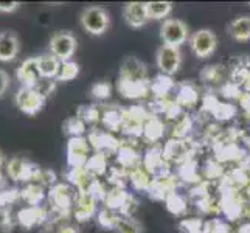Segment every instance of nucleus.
I'll use <instances>...</instances> for the list:
<instances>
[{
	"label": "nucleus",
	"mask_w": 250,
	"mask_h": 233,
	"mask_svg": "<svg viewBox=\"0 0 250 233\" xmlns=\"http://www.w3.org/2000/svg\"><path fill=\"white\" fill-rule=\"evenodd\" d=\"M123 118H125V109L118 107V105H109L107 107L101 109V123L109 132L122 131Z\"/></svg>",
	"instance_id": "19"
},
{
	"label": "nucleus",
	"mask_w": 250,
	"mask_h": 233,
	"mask_svg": "<svg viewBox=\"0 0 250 233\" xmlns=\"http://www.w3.org/2000/svg\"><path fill=\"white\" fill-rule=\"evenodd\" d=\"M165 204H167V210L171 214H174V216H184L188 210V197L177 193V190L167 197Z\"/></svg>",
	"instance_id": "30"
},
{
	"label": "nucleus",
	"mask_w": 250,
	"mask_h": 233,
	"mask_svg": "<svg viewBox=\"0 0 250 233\" xmlns=\"http://www.w3.org/2000/svg\"><path fill=\"white\" fill-rule=\"evenodd\" d=\"M127 191L125 188H112L107 191V196H106V209L112 210V212H120L122 210V207L125 205V201L127 197Z\"/></svg>",
	"instance_id": "32"
},
{
	"label": "nucleus",
	"mask_w": 250,
	"mask_h": 233,
	"mask_svg": "<svg viewBox=\"0 0 250 233\" xmlns=\"http://www.w3.org/2000/svg\"><path fill=\"white\" fill-rule=\"evenodd\" d=\"M218 103H219V100L214 97L213 93H208V95H205V97L202 98V109L211 114V112L214 110V107L218 106Z\"/></svg>",
	"instance_id": "52"
},
{
	"label": "nucleus",
	"mask_w": 250,
	"mask_h": 233,
	"mask_svg": "<svg viewBox=\"0 0 250 233\" xmlns=\"http://www.w3.org/2000/svg\"><path fill=\"white\" fill-rule=\"evenodd\" d=\"M115 230L118 233H142V227L139 222L132 218H123V216H120Z\"/></svg>",
	"instance_id": "45"
},
{
	"label": "nucleus",
	"mask_w": 250,
	"mask_h": 233,
	"mask_svg": "<svg viewBox=\"0 0 250 233\" xmlns=\"http://www.w3.org/2000/svg\"><path fill=\"white\" fill-rule=\"evenodd\" d=\"M236 114H238L236 106H233L231 103H222V101H219L218 106L214 107V110L211 112V115L214 118L221 120V122H227V120L235 118Z\"/></svg>",
	"instance_id": "39"
},
{
	"label": "nucleus",
	"mask_w": 250,
	"mask_h": 233,
	"mask_svg": "<svg viewBox=\"0 0 250 233\" xmlns=\"http://www.w3.org/2000/svg\"><path fill=\"white\" fill-rule=\"evenodd\" d=\"M229 33L235 41H241V42L249 41L250 39V17L241 16L233 19L229 25Z\"/></svg>",
	"instance_id": "27"
},
{
	"label": "nucleus",
	"mask_w": 250,
	"mask_h": 233,
	"mask_svg": "<svg viewBox=\"0 0 250 233\" xmlns=\"http://www.w3.org/2000/svg\"><path fill=\"white\" fill-rule=\"evenodd\" d=\"M85 169H87L90 174L97 179L98 176H103L107 171V159L104 154L95 152L93 155H90V159L85 163Z\"/></svg>",
	"instance_id": "33"
},
{
	"label": "nucleus",
	"mask_w": 250,
	"mask_h": 233,
	"mask_svg": "<svg viewBox=\"0 0 250 233\" xmlns=\"http://www.w3.org/2000/svg\"><path fill=\"white\" fill-rule=\"evenodd\" d=\"M47 97L44 93H41L36 87H22L16 92L14 103L16 107L19 109L22 114L34 117L44 109Z\"/></svg>",
	"instance_id": "3"
},
{
	"label": "nucleus",
	"mask_w": 250,
	"mask_h": 233,
	"mask_svg": "<svg viewBox=\"0 0 250 233\" xmlns=\"http://www.w3.org/2000/svg\"><path fill=\"white\" fill-rule=\"evenodd\" d=\"M10 83H11V78L8 75V72L3 70V68H0V98L6 93L8 87H10Z\"/></svg>",
	"instance_id": "53"
},
{
	"label": "nucleus",
	"mask_w": 250,
	"mask_h": 233,
	"mask_svg": "<svg viewBox=\"0 0 250 233\" xmlns=\"http://www.w3.org/2000/svg\"><path fill=\"white\" fill-rule=\"evenodd\" d=\"M0 180H2V177H0Z\"/></svg>",
	"instance_id": "59"
},
{
	"label": "nucleus",
	"mask_w": 250,
	"mask_h": 233,
	"mask_svg": "<svg viewBox=\"0 0 250 233\" xmlns=\"http://www.w3.org/2000/svg\"><path fill=\"white\" fill-rule=\"evenodd\" d=\"M149 117H151V112L143 106H131V107L125 109L122 132L126 134L127 139L142 137L145 123Z\"/></svg>",
	"instance_id": "4"
},
{
	"label": "nucleus",
	"mask_w": 250,
	"mask_h": 233,
	"mask_svg": "<svg viewBox=\"0 0 250 233\" xmlns=\"http://www.w3.org/2000/svg\"><path fill=\"white\" fill-rule=\"evenodd\" d=\"M21 51L19 36L11 30L0 31V61L11 63L17 58Z\"/></svg>",
	"instance_id": "14"
},
{
	"label": "nucleus",
	"mask_w": 250,
	"mask_h": 233,
	"mask_svg": "<svg viewBox=\"0 0 250 233\" xmlns=\"http://www.w3.org/2000/svg\"><path fill=\"white\" fill-rule=\"evenodd\" d=\"M189 45H191L193 53L197 58H208L210 55H213V51L216 50V45H218L216 34L208 28H202L191 34Z\"/></svg>",
	"instance_id": "8"
},
{
	"label": "nucleus",
	"mask_w": 250,
	"mask_h": 233,
	"mask_svg": "<svg viewBox=\"0 0 250 233\" xmlns=\"http://www.w3.org/2000/svg\"><path fill=\"white\" fill-rule=\"evenodd\" d=\"M97 212V201L89 193H78L75 202V218L76 221H89Z\"/></svg>",
	"instance_id": "21"
},
{
	"label": "nucleus",
	"mask_w": 250,
	"mask_h": 233,
	"mask_svg": "<svg viewBox=\"0 0 250 233\" xmlns=\"http://www.w3.org/2000/svg\"><path fill=\"white\" fill-rule=\"evenodd\" d=\"M224 78V70L221 65H207L201 72V80L204 83H221Z\"/></svg>",
	"instance_id": "43"
},
{
	"label": "nucleus",
	"mask_w": 250,
	"mask_h": 233,
	"mask_svg": "<svg viewBox=\"0 0 250 233\" xmlns=\"http://www.w3.org/2000/svg\"><path fill=\"white\" fill-rule=\"evenodd\" d=\"M137 209H139V201H137V197L134 194L129 193L125 201V205L122 207V210H120V214H122L123 218H132V214L137 212Z\"/></svg>",
	"instance_id": "49"
},
{
	"label": "nucleus",
	"mask_w": 250,
	"mask_h": 233,
	"mask_svg": "<svg viewBox=\"0 0 250 233\" xmlns=\"http://www.w3.org/2000/svg\"><path fill=\"white\" fill-rule=\"evenodd\" d=\"M67 179L78 188L80 193H87L92 182L95 180V177L85 168H70Z\"/></svg>",
	"instance_id": "25"
},
{
	"label": "nucleus",
	"mask_w": 250,
	"mask_h": 233,
	"mask_svg": "<svg viewBox=\"0 0 250 233\" xmlns=\"http://www.w3.org/2000/svg\"><path fill=\"white\" fill-rule=\"evenodd\" d=\"M78 75H80V65L75 61H65L61 64L56 80L61 83H67V81H73Z\"/></svg>",
	"instance_id": "38"
},
{
	"label": "nucleus",
	"mask_w": 250,
	"mask_h": 233,
	"mask_svg": "<svg viewBox=\"0 0 250 233\" xmlns=\"http://www.w3.org/2000/svg\"><path fill=\"white\" fill-rule=\"evenodd\" d=\"M204 174L208 180H214V179H219V177H224V169H222V165L221 162L218 160H208L204 165Z\"/></svg>",
	"instance_id": "47"
},
{
	"label": "nucleus",
	"mask_w": 250,
	"mask_h": 233,
	"mask_svg": "<svg viewBox=\"0 0 250 233\" xmlns=\"http://www.w3.org/2000/svg\"><path fill=\"white\" fill-rule=\"evenodd\" d=\"M204 233H230V226L219 218L204 222Z\"/></svg>",
	"instance_id": "46"
},
{
	"label": "nucleus",
	"mask_w": 250,
	"mask_h": 233,
	"mask_svg": "<svg viewBox=\"0 0 250 233\" xmlns=\"http://www.w3.org/2000/svg\"><path fill=\"white\" fill-rule=\"evenodd\" d=\"M56 233H78V229H75L73 226H62Z\"/></svg>",
	"instance_id": "55"
},
{
	"label": "nucleus",
	"mask_w": 250,
	"mask_h": 233,
	"mask_svg": "<svg viewBox=\"0 0 250 233\" xmlns=\"http://www.w3.org/2000/svg\"><path fill=\"white\" fill-rule=\"evenodd\" d=\"M176 89V83L172 81L169 75H157L151 81V93L154 98H168V93H171Z\"/></svg>",
	"instance_id": "24"
},
{
	"label": "nucleus",
	"mask_w": 250,
	"mask_h": 233,
	"mask_svg": "<svg viewBox=\"0 0 250 233\" xmlns=\"http://www.w3.org/2000/svg\"><path fill=\"white\" fill-rule=\"evenodd\" d=\"M61 61L51 53H44L38 56V65H39V73L42 80H53L58 76L59 68H61Z\"/></svg>",
	"instance_id": "23"
},
{
	"label": "nucleus",
	"mask_w": 250,
	"mask_h": 233,
	"mask_svg": "<svg viewBox=\"0 0 250 233\" xmlns=\"http://www.w3.org/2000/svg\"><path fill=\"white\" fill-rule=\"evenodd\" d=\"M80 23L92 36H101L110 27V16L103 6H87L81 11Z\"/></svg>",
	"instance_id": "2"
},
{
	"label": "nucleus",
	"mask_w": 250,
	"mask_h": 233,
	"mask_svg": "<svg viewBox=\"0 0 250 233\" xmlns=\"http://www.w3.org/2000/svg\"><path fill=\"white\" fill-rule=\"evenodd\" d=\"M123 17L131 28H142L149 22L148 13H146V3L143 2H131L125 5Z\"/></svg>",
	"instance_id": "17"
},
{
	"label": "nucleus",
	"mask_w": 250,
	"mask_h": 233,
	"mask_svg": "<svg viewBox=\"0 0 250 233\" xmlns=\"http://www.w3.org/2000/svg\"><path fill=\"white\" fill-rule=\"evenodd\" d=\"M180 107H193L199 103V92L191 83H182L176 87V100Z\"/></svg>",
	"instance_id": "22"
},
{
	"label": "nucleus",
	"mask_w": 250,
	"mask_h": 233,
	"mask_svg": "<svg viewBox=\"0 0 250 233\" xmlns=\"http://www.w3.org/2000/svg\"><path fill=\"white\" fill-rule=\"evenodd\" d=\"M221 92H222L224 97H227V98H236V100H239L241 95H243L239 85L235 84V83H231V81L224 84L222 87H221Z\"/></svg>",
	"instance_id": "51"
},
{
	"label": "nucleus",
	"mask_w": 250,
	"mask_h": 233,
	"mask_svg": "<svg viewBox=\"0 0 250 233\" xmlns=\"http://www.w3.org/2000/svg\"><path fill=\"white\" fill-rule=\"evenodd\" d=\"M160 38L163 45L180 48L188 39V27L180 19H165L160 27Z\"/></svg>",
	"instance_id": "6"
},
{
	"label": "nucleus",
	"mask_w": 250,
	"mask_h": 233,
	"mask_svg": "<svg viewBox=\"0 0 250 233\" xmlns=\"http://www.w3.org/2000/svg\"><path fill=\"white\" fill-rule=\"evenodd\" d=\"M172 10L171 2H146V13L149 21H162L169 16Z\"/></svg>",
	"instance_id": "31"
},
{
	"label": "nucleus",
	"mask_w": 250,
	"mask_h": 233,
	"mask_svg": "<svg viewBox=\"0 0 250 233\" xmlns=\"http://www.w3.org/2000/svg\"><path fill=\"white\" fill-rule=\"evenodd\" d=\"M41 218H44V212L38 207H30V209H25L19 213V221L27 229H31L33 226L39 224L42 221Z\"/></svg>",
	"instance_id": "36"
},
{
	"label": "nucleus",
	"mask_w": 250,
	"mask_h": 233,
	"mask_svg": "<svg viewBox=\"0 0 250 233\" xmlns=\"http://www.w3.org/2000/svg\"><path fill=\"white\" fill-rule=\"evenodd\" d=\"M62 131L64 134L70 135V139H73V137H83V134L85 132V123L78 117H68L62 123Z\"/></svg>",
	"instance_id": "37"
},
{
	"label": "nucleus",
	"mask_w": 250,
	"mask_h": 233,
	"mask_svg": "<svg viewBox=\"0 0 250 233\" xmlns=\"http://www.w3.org/2000/svg\"><path fill=\"white\" fill-rule=\"evenodd\" d=\"M156 61H157V67L160 68V72L163 75L172 76L179 70L180 64H182V53H180V48L169 47V45L159 47L157 55H156Z\"/></svg>",
	"instance_id": "10"
},
{
	"label": "nucleus",
	"mask_w": 250,
	"mask_h": 233,
	"mask_svg": "<svg viewBox=\"0 0 250 233\" xmlns=\"http://www.w3.org/2000/svg\"><path fill=\"white\" fill-rule=\"evenodd\" d=\"M142 165L148 169V172L152 177H163L171 174L169 162H167V159L163 157V149L157 148V146L149 148L145 152Z\"/></svg>",
	"instance_id": "11"
},
{
	"label": "nucleus",
	"mask_w": 250,
	"mask_h": 233,
	"mask_svg": "<svg viewBox=\"0 0 250 233\" xmlns=\"http://www.w3.org/2000/svg\"><path fill=\"white\" fill-rule=\"evenodd\" d=\"M177 188V177L176 176H163V177H154L151 187L148 190V194L154 201H165L167 197L174 193Z\"/></svg>",
	"instance_id": "16"
},
{
	"label": "nucleus",
	"mask_w": 250,
	"mask_h": 233,
	"mask_svg": "<svg viewBox=\"0 0 250 233\" xmlns=\"http://www.w3.org/2000/svg\"><path fill=\"white\" fill-rule=\"evenodd\" d=\"M76 197H78V194H75L72 188L64 184L55 185L50 191V201L61 212H67L72 205H75Z\"/></svg>",
	"instance_id": "18"
},
{
	"label": "nucleus",
	"mask_w": 250,
	"mask_h": 233,
	"mask_svg": "<svg viewBox=\"0 0 250 233\" xmlns=\"http://www.w3.org/2000/svg\"><path fill=\"white\" fill-rule=\"evenodd\" d=\"M117 89L125 98L129 100H140L148 97L151 93V81L143 61L135 56H127L125 59L122 68H120Z\"/></svg>",
	"instance_id": "1"
},
{
	"label": "nucleus",
	"mask_w": 250,
	"mask_h": 233,
	"mask_svg": "<svg viewBox=\"0 0 250 233\" xmlns=\"http://www.w3.org/2000/svg\"><path fill=\"white\" fill-rule=\"evenodd\" d=\"M177 179L184 180V182H187V184H199L201 182V172H199V168H197L196 160L188 159L182 163H179Z\"/></svg>",
	"instance_id": "28"
},
{
	"label": "nucleus",
	"mask_w": 250,
	"mask_h": 233,
	"mask_svg": "<svg viewBox=\"0 0 250 233\" xmlns=\"http://www.w3.org/2000/svg\"><path fill=\"white\" fill-rule=\"evenodd\" d=\"M247 193H249V199H250V187H249V190H247Z\"/></svg>",
	"instance_id": "58"
},
{
	"label": "nucleus",
	"mask_w": 250,
	"mask_h": 233,
	"mask_svg": "<svg viewBox=\"0 0 250 233\" xmlns=\"http://www.w3.org/2000/svg\"><path fill=\"white\" fill-rule=\"evenodd\" d=\"M6 169L13 180H25V182L27 180H39L42 172V169L38 168L36 165H33V163L19 157L11 159L8 162Z\"/></svg>",
	"instance_id": "12"
},
{
	"label": "nucleus",
	"mask_w": 250,
	"mask_h": 233,
	"mask_svg": "<svg viewBox=\"0 0 250 233\" xmlns=\"http://www.w3.org/2000/svg\"><path fill=\"white\" fill-rule=\"evenodd\" d=\"M238 233H250V224H246V226L241 227Z\"/></svg>",
	"instance_id": "56"
},
{
	"label": "nucleus",
	"mask_w": 250,
	"mask_h": 233,
	"mask_svg": "<svg viewBox=\"0 0 250 233\" xmlns=\"http://www.w3.org/2000/svg\"><path fill=\"white\" fill-rule=\"evenodd\" d=\"M17 81H21L23 87H36L39 81L42 80L39 73V65H38V56L36 58H28L19 65L16 72Z\"/></svg>",
	"instance_id": "15"
},
{
	"label": "nucleus",
	"mask_w": 250,
	"mask_h": 233,
	"mask_svg": "<svg viewBox=\"0 0 250 233\" xmlns=\"http://www.w3.org/2000/svg\"><path fill=\"white\" fill-rule=\"evenodd\" d=\"M219 210L226 214V218L230 221L241 218V214L244 212V201L238 190L222 191V197L219 201Z\"/></svg>",
	"instance_id": "13"
},
{
	"label": "nucleus",
	"mask_w": 250,
	"mask_h": 233,
	"mask_svg": "<svg viewBox=\"0 0 250 233\" xmlns=\"http://www.w3.org/2000/svg\"><path fill=\"white\" fill-rule=\"evenodd\" d=\"M180 233H204V222L199 218H187L179 222Z\"/></svg>",
	"instance_id": "44"
},
{
	"label": "nucleus",
	"mask_w": 250,
	"mask_h": 233,
	"mask_svg": "<svg viewBox=\"0 0 250 233\" xmlns=\"http://www.w3.org/2000/svg\"><path fill=\"white\" fill-rule=\"evenodd\" d=\"M117 160H118V165L123 167L127 171L140 167L143 163V159L140 157V152H139V149H137V146L127 145L123 142H122V146H120V149L117 152Z\"/></svg>",
	"instance_id": "20"
},
{
	"label": "nucleus",
	"mask_w": 250,
	"mask_h": 233,
	"mask_svg": "<svg viewBox=\"0 0 250 233\" xmlns=\"http://www.w3.org/2000/svg\"><path fill=\"white\" fill-rule=\"evenodd\" d=\"M2 165H3V154L0 151V168H2Z\"/></svg>",
	"instance_id": "57"
},
{
	"label": "nucleus",
	"mask_w": 250,
	"mask_h": 233,
	"mask_svg": "<svg viewBox=\"0 0 250 233\" xmlns=\"http://www.w3.org/2000/svg\"><path fill=\"white\" fill-rule=\"evenodd\" d=\"M152 179L154 177L149 174L148 169H146L143 165H140V167H137V168L129 171V180H131V184L134 185V188L139 190V191H146V193H148Z\"/></svg>",
	"instance_id": "29"
},
{
	"label": "nucleus",
	"mask_w": 250,
	"mask_h": 233,
	"mask_svg": "<svg viewBox=\"0 0 250 233\" xmlns=\"http://www.w3.org/2000/svg\"><path fill=\"white\" fill-rule=\"evenodd\" d=\"M90 95L95 100H100V101H104L107 98H110L112 95V84L107 81H98L95 83L92 87H90Z\"/></svg>",
	"instance_id": "41"
},
{
	"label": "nucleus",
	"mask_w": 250,
	"mask_h": 233,
	"mask_svg": "<svg viewBox=\"0 0 250 233\" xmlns=\"http://www.w3.org/2000/svg\"><path fill=\"white\" fill-rule=\"evenodd\" d=\"M163 134H165V126H163V122L156 117V115H151L148 120H146L145 127H143V139L148 140L149 143H157Z\"/></svg>",
	"instance_id": "26"
},
{
	"label": "nucleus",
	"mask_w": 250,
	"mask_h": 233,
	"mask_svg": "<svg viewBox=\"0 0 250 233\" xmlns=\"http://www.w3.org/2000/svg\"><path fill=\"white\" fill-rule=\"evenodd\" d=\"M109 182L114 185V188H125L126 182L129 180V171L123 167H112L109 169Z\"/></svg>",
	"instance_id": "40"
},
{
	"label": "nucleus",
	"mask_w": 250,
	"mask_h": 233,
	"mask_svg": "<svg viewBox=\"0 0 250 233\" xmlns=\"http://www.w3.org/2000/svg\"><path fill=\"white\" fill-rule=\"evenodd\" d=\"M118 219L120 216H117V214L109 210V209H104L98 212V224L106 230H114L117 229V224H118Z\"/></svg>",
	"instance_id": "42"
},
{
	"label": "nucleus",
	"mask_w": 250,
	"mask_h": 233,
	"mask_svg": "<svg viewBox=\"0 0 250 233\" xmlns=\"http://www.w3.org/2000/svg\"><path fill=\"white\" fill-rule=\"evenodd\" d=\"M189 131H193V118L187 114H182L176 120L174 127H172V137L185 140L188 139Z\"/></svg>",
	"instance_id": "35"
},
{
	"label": "nucleus",
	"mask_w": 250,
	"mask_h": 233,
	"mask_svg": "<svg viewBox=\"0 0 250 233\" xmlns=\"http://www.w3.org/2000/svg\"><path fill=\"white\" fill-rule=\"evenodd\" d=\"M90 145L85 137H73L67 143V163L70 168H84L90 159Z\"/></svg>",
	"instance_id": "7"
},
{
	"label": "nucleus",
	"mask_w": 250,
	"mask_h": 233,
	"mask_svg": "<svg viewBox=\"0 0 250 233\" xmlns=\"http://www.w3.org/2000/svg\"><path fill=\"white\" fill-rule=\"evenodd\" d=\"M76 38L72 31H56L50 38V53L55 55L61 63L72 61L76 51Z\"/></svg>",
	"instance_id": "5"
},
{
	"label": "nucleus",
	"mask_w": 250,
	"mask_h": 233,
	"mask_svg": "<svg viewBox=\"0 0 250 233\" xmlns=\"http://www.w3.org/2000/svg\"><path fill=\"white\" fill-rule=\"evenodd\" d=\"M22 196L28 204L34 205L44 197V191H42V187H39V185H28L22 191Z\"/></svg>",
	"instance_id": "48"
},
{
	"label": "nucleus",
	"mask_w": 250,
	"mask_h": 233,
	"mask_svg": "<svg viewBox=\"0 0 250 233\" xmlns=\"http://www.w3.org/2000/svg\"><path fill=\"white\" fill-rule=\"evenodd\" d=\"M95 201H106V196H107V190L104 188V185H103L98 179H95L90 188H89V191H87Z\"/></svg>",
	"instance_id": "50"
},
{
	"label": "nucleus",
	"mask_w": 250,
	"mask_h": 233,
	"mask_svg": "<svg viewBox=\"0 0 250 233\" xmlns=\"http://www.w3.org/2000/svg\"><path fill=\"white\" fill-rule=\"evenodd\" d=\"M89 143L92 148L100 152V154H117L120 146H122V140H118L117 137L114 135V132L109 131H101V129H92L89 134Z\"/></svg>",
	"instance_id": "9"
},
{
	"label": "nucleus",
	"mask_w": 250,
	"mask_h": 233,
	"mask_svg": "<svg viewBox=\"0 0 250 233\" xmlns=\"http://www.w3.org/2000/svg\"><path fill=\"white\" fill-rule=\"evenodd\" d=\"M21 2H0V13L3 14H11L19 10Z\"/></svg>",
	"instance_id": "54"
},
{
	"label": "nucleus",
	"mask_w": 250,
	"mask_h": 233,
	"mask_svg": "<svg viewBox=\"0 0 250 233\" xmlns=\"http://www.w3.org/2000/svg\"><path fill=\"white\" fill-rule=\"evenodd\" d=\"M76 117L81 118L85 125H95L101 122V109L97 105H83L76 110Z\"/></svg>",
	"instance_id": "34"
}]
</instances>
